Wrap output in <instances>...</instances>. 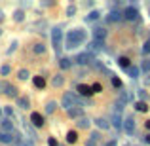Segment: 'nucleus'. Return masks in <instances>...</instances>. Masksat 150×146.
Listing matches in <instances>:
<instances>
[{
    "mask_svg": "<svg viewBox=\"0 0 150 146\" xmlns=\"http://www.w3.org/2000/svg\"><path fill=\"white\" fill-rule=\"evenodd\" d=\"M65 38H67V46L65 48L67 49H74V48H78L80 44L86 42V32L82 29H74V30H70Z\"/></svg>",
    "mask_w": 150,
    "mask_h": 146,
    "instance_id": "nucleus-1",
    "label": "nucleus"
},
{
    "mask_svg": "<svg viewBox=\"0 0 150 146\" xmlns=\"http://www.w3.org/2000/svg\"><path fill=\"white\" fill-rule=\"evenodd\" d=\"M61 42H63V30L61 29H53L51 30V44H53L55 51L61 49Z\"/></svg>",
    "mask_w": 150,
    "mask_h": 146,
    "instance_id": "nucleus-2",
    "label": "nucleus"
},
{
    "mask_svg": "<svg viewBox=\"0 0 150 146\" xmlns=\"http://www.w3.org/2000/svg\"><path fill=\"white\" fill-rule=\"evenodd\" d=\"M74 102H76V97H74L72 93H65V95H63V101H61V104H63V108H65L67 112H69V110L74 106Z\"/></svg>",
    "mask_w": 150,
    "mask_h": 146,
    "instance_id": "nucleus-3",
    "label": "nucleus"
},
{
    "mask_svg": "<svg viewBox=\"0 0 150 146\" xmlns=\"http://www.w3.org/2000/svg\"><path fill=\"white\" fill-rule=\"evenodd\" d=\"M124 19H127V21H135V19H139V10H137L135 6H127L124 11Z\"/></svg>",
    "mask_w": 150,
    "mask_h": 146,
    "instance_id": "nucleus-4",
    "label": "nucleus"
},
{
    "mask_svg": "<svg viewBox=\"0 0 150 146\" xmlns=\"http://www.w3.org/2000/svg\"><path fill=\"white\" fill-rule=\"evenodd\" d=\"M74 61H76L78 65H88V63L93 61V53H91V51H84V53L76 55V59H74Z\"/></svg>",
    "mask_w": 150,
    "mask_h": 146,
    "instance_id": "nucleus-5",
    "label": "nucleus"
},
{
    "mask_svg": "<svg viewBox=\"0 0 150 146\" xmlns=\"http://www.w3.org/2000/svg\"><path fill=\"white\" fill-rule=\"evenodd\" d=\"M105 38H106V29H103V27H95V29H93V40L103 44Z\"/></svg>",
    "mask_w": 150,
    "mask_h": 146,
    "instance_id": "nucleus-6",
    "label": "nucleus"
},
{
    "mask_svg": "<svg viewBox=\"0 0 150 146\" xmlns=\"http://www.w3.org/2000/svg\"><path fill=\"white\" fill-rule=\"evenodd\" d=\"M124 129H125L127 135H133V131H135V120H133V116H129V118L124 120Z\"/></svg>",
    "mask_w": 150,
    "mask_h": 146,
    "instance_id": "nucleus-7",
    "label": "nucleus"
},
{
    "mask_svg": "<svg viewBox=\"0 0 150 146\" xmlns=\"http://www.w3.org/2000/svg\"><path fill=\"white\" fill-rule=\"evenodd\" d=\"M2 89H4L2 93H6L8 97H17V89H15L11 84H2Z\"/></svg>",
    "mask_w": 150,
    "mask_h": 146,
    "instance_id": "nucleus-8",
    "label": "nucleus"
},
{
    "mask_svg": "<svg viewBox=\"0 0 150 146\" xmlns=\"http://www.w3.org/2000/svg\"><path fill=\"white\" fill-rule=\"evenodd\" d=\"M122 17H124V13H120V11H110V13L106 15V21L108 23H116V21H120Z\"/></svg>",
    "mask_w": 150,
    "mask_h": 146,
    "instance_id": "nucleus-9",
    "label": "nucleus"
},
{
    "mask_svg": "<svg viewBox=\"0 0 150 146\" xmlns=\"http://www.w3.org/2000/svg\"><path fill=\"white\" fill-rule=\"evenodd\" d=\"M30 121H33V123L36 125V127H42V125H44V118H42L38 112H34L33 116H30Z\"/></svg>",
    "mask_w": 150,
    "mask_h": 146,
    "instance_id": "nucleus-10",
    "label": "nucleus"
},
{
    "mask_svg": "<svg viewBox=\"0 0 150 146\" xmlns=\"http://www.w3.org/2000/svg\"><path fill=\"white\" fill-rule=\"evenodd\" d=\"M0 127H2V133H11L13 123H11V120H4V121H0Z\"/></svg>",
    "mask_w": 150,
    "mask_h": 146,
    "instance_id": "nucleus-11",
    "label": "nucleus"
},
{
    "mask_svg": "<svg viewBox=\"0 0 150 146\" xmlns=\"http://www.w3.org/2000/svg\"><path fill=\"white\" fill-rule=\"evenodd\" d=\"M112 125H114L116 129H122V127H124V121H122V116H120L118 112L112 116Z\"/></svg>",
    "mask_w": 150,
    "mask_h": 146,
    "instance_id": "nucleus-12",
    "label": "nucleus"
},
{
    "mask_svg": "<svg viewBox=\"0 0 150 146\" xmlns=\"http://www.w3.org/2000/svg\"><path fill=\"white\" fill-rule=\"evenodd\" d=\"M82 114H84V112H82V108H78V106H72V108L69 110V116L70 118H78V120H80Z\"/></svg>",
    "mask_w": 150,
    "mask_h": 146,
    "instance_id": "nucleus-13",
    "label": "nucleus"
},
{
    "mask_svg": "<svg viewBox=\"0 0 150 146\" xmlns=\"http://www.w3.org/2000/svg\"><path fill=\"white\" fill-rule=\"evenodd\" d=\"M78 93H80V95H84V97H88V95H91V87H89V85H78Z\"/></svg>",
    "mask_w": 150,
    "mask_h": 146,
    "instance_id": "nucleus-14",
    "label": "nucleus"
},
{
    "mask_svg": "<svg viewBox=\"0 0 150 146\" xmlns=\"http://www.w3.org/2000/svg\"><path fill=\"white\" fill-rule=\"evenodd\" d=\"M99 17H101V13H99L97 10H93V11H89V13H88V17H86V21H88V23H93V21H97Z\"/></svg>",
    "mask_w": 150,
    "mask_h": 146,
    "instance_id": "nucleus-15",
    "label": "nucleus"
},
{
    "mask_svg": "<svg viewBox=\"0 0 150 146\" xmlns=\"http://www.w3.org/2000/svg\"><path fill=\"white\" fill-rule=\"evenodd\" d=\"M11 140H13L11 133H0V142H4V144H10Z\"/></svg>",
    "mask_w": 150,
    "mask_h": 146,
    "instance_id": "nucleus-16",
    "label": "nucleus"
},
{
    "mask_svg": "<svg viewBox=\"0 0 150 146\" xmlns=\"http://www.w3.org/2000/svg\"><path fill=\"white\" fill-rule=\"evenodd\" d=\"M95 123H97V127H99V129H108V127H110V123L105 120V118H99V120H95Z\"/></svg>",
    "mask_w": 150,
    "mask_h": 146,
    "instance_id": "nucleus-17",
    "label": "nucleus"
},
{
    "mask_svg": "<svg viewBox=\"0 0 150 146\" xmlns=\"http://www.w3.org/2000/svg\"><path fill=\"white\" fill-rule=\"evenodd\" d=\"M59 66H61L63 70H67V68H70L72 66V63H70V59H67V57H63L61 61H59Z\"/></svg>",
    "mask_w": 150,
    "mask_h": 146,
    "instance_id": "nucleus-18",
    "label": "nucleus"
},
{
    "mask_svg": "<svg viewBox=\"0 0 150 146\" xmlns=\"http://www.w3.org/2000/svg\"><path fill=\"white\" fill-rule=\"evenodd\" d=\"M29 99L27 97H17V106H21V108H29Z\"/></svg>",
    "mask_w": 150,
    "mask_h": 146,
    "instance_id": "nucleus-19",
    "label": "nucleus"
},
{
    "mask_svg": "<svg viewBox=\"0 0 150 146\" xmlns=\"http://www.w3.org/2000/svg\"><path fill=\"white\" fill-rule=\"evenodd\" d=\"M135 108L139 110V112H146V110H148V104H146L144 101H139V102L135 104Z\"/></svg>",
    "mask_w": 150,
    "mask_h": 146,
    "instance_id": "nucleus-20",
    "label": "nucleus"
},
{
    "mask_svg": "<svg viewBox=\"0 0 150 146\" xmlns=\"http://www.w3.org/2000/svg\"><path fill=\"white\" fill-rule=\"evenodd\" d=\"M33 51H34V53H38V55H40V53H44V51H46V46H44V44H34Z\"/></svg>",
    "mask_w": 150,
    "mask_h": 146,
    "instance_id": "nucleus-21",
    "label": "nucleus"
},
{
    "mask_svg": "<svg viewBox=\"0 0 150 146\" xmlns=\"http://www.w3.org/2000/svg\"><path fill=\"white\" fill-rule=\"evenodd\" d=\"M67 140H69V142H76V140H78V135L74 131H69V133H67Z\"/></svg>",
    "mask_w": 150,
    "mask_h": 146,
    "instance_id": "nucleus-22",
    "label": "nucleus"
},
{
    "mask_svg": "<svg viewBox=\"0 0 150 146\" xmlns=\"http://www.w3.org/2000/svg\"><path fill=\"white\" fill-rule=\"evenodd\" d=\"M101 48H103V44H101V42H95V40H93L91 44H89V49H91V51H99Z\"/></svg>",
    "mask_w": 150,
    "mask_h": 146,
    "instance_id": "nucleus-23",
    "label": "nucleus"
},
{
    "mask_svg": "<svg viewBox=\"0 0 150 146\" xmlns=\"http://www.w3.org/2000/svg\"><path fill=\"white\" fill-rule=\"evenodd\" d=\"M127 72H129V76H131V78H137V76H139V68H137V66H129Z\"/></svg>",
    "mask_w": 150,
    "mask_h": 146,
    "instance_id": "nucleus-24",
    "label": "nucleus"
},
{
    "mask_svg": "<svg viewBox=\"0 0 150 146\" xmlns=\"http://www.w3.org/2000/svg\"><path fill=\"white\" fill-rule=\"evenodd\" d=\"M34 85H36V87H44V85H46V82H44V78H40V76H36V78H34Z\"/></svg>",
    "mask_w": 150,
    "mask_h": 146,
    "instance_id": "nucleus-25",
    "label": "nucleus"
},
{
    "mask_svg": "<svg viewBox=\"0 0 150 146\" xmlns=\"http://www.w3.org/2000/svg\"><path fill=\"white\" fill-rule=\"evenodd\" d=\"M118 65L124 66V68H127V66H129V59L127 57H120V59H118Z\"/></svg>",
    "mask_w": 150,
    "mask_h": 146,
    "instance_id": "nucleus-26",
    "label": "nucleus"
},
{
    "mask_svg": "<svg viewBox=\"0 0 150 146\" xmlns=\"http://www.w3.org/2000/svg\"><path fill=\"white\" fill-rule=\"evenodd\" d=\"M88 125H89L88 118H80V120H78V127H88Z\"/></svg>",
    "mask_w": 150,
    "mask_h": 146,
    "instance_id": "nucleus-27",
    "label": "nucleus"
},
{
    "mask_svg": "<svg viewBox=\"0 0 150 146\" xmlns=\"http://www.w3.org/2000/svg\"><path fill=\"white\" fill-rule=\"evenodd\" d=\"M55 106H57V104H55L53 101H51V102H48V104H46V112H48V114H51V112L55 110Z\"/></svg>",
    "mask_w": 150,
    "mask_h": 146,
    "instance_id": "nucleus-28",
    "label": "nucleus"
},
{
    "mask_svg": "<svg viewBox=\"0 0 150 146\" xmlns=\"http://www.w3.org/2000/svg\"><path fill=\"white\" fill-rule=\"evenodd\" d=\"M143 53H144V55H148V53H150V38H148L146 42H144V46H143Z\"/></svg>",
    "mask_w": 150,
    "mask_h": 146,
    "instance_id": "nucleus-29",
    "label": "nucleus"
},
{
    "mask_svg": "<svg viewBox=\"0 0 150 146\" xmlns=\"http://www.w3.org/2000/svg\"><path fill=\"white\" fill-rule=\"evenodd\" d=\"M27 78H29V70H19V80H27Z\"/></svg>",
    "mask_w": 150,
    "mask_h": 146,
    "instance_id": "nucleus-30",
    "label": "nucleus"
},
{
    "mask_svg": "<svg viewBox=\"0 0 150 146\" xmlns=\"http://www.w3.org/2000/svg\"><path fill=\"white\" fill-rule=\"evenodd\" d=\"M53 85H55V87L63 85V76H55V78H53Z\"/></svg>",
    "mask_w": 150,
    "mask_h": 146,
    "instance_id": "nucleus-31",
    "label": "nucleus"
},
{
    "mask_svg": "<svg viewBox=\"0 0 150 146\" xmlns=\"http://www.w3.org/2000/svg\"><path fill=\"white\" fill-rule=\"evenodd\" d=\"M23 15H25V13L19 10V11H15V13H13V19H15V21H23Z\"/></svg>",
    "mask_w": 150,
    "mask_h": 146,
    "instance_id": "nucleus-32",
    "label": "nucleus"
},
{
    "mask_svg": "<svg viewBox=\"0 0 150 146\" xmlns=\"http://www.w3.org/2000/svg\"><path fill=\"white\" fill-rule=\"evenodd\" d=\"M101 89H103V85H101V84H93V85H91V91H93V93H99Z\"/></svg>",
    "mask_w": 150,
    "mask_h": 146,
    "instance_id": "nucleus-33",
    "label": "nucleus"
},
{
    "mask_svg": "<svg viewBox=\"0 0 150 146\" xmlns=\"http://www.w3.org/2000/svg\"><path fill=\"white\" fill-rule=\"evenodd\" d=\"M0 74H2V76H6V74H10V66H8V65H4L2 68H0Z\"/></svg>",
    "mask_w": 150,
    "mask_h": 146,
    "instance_id": "nucleus-34",
    "label": "nucleus"
},
{
    "mask_svg": "<svg viewBox=\"0 0 150 146\" xmlns=\"http://www.w3.org/2000/svg\"><path fill=\"white\" fill-rule=\"evenodd\" d=\"M74 11H76V8H74V6H69V8H67V15H70V17L74 15Z\"/></svg>",
    "mask_w": 150,
    "mask_h": 146,
    "instance_id": "nucleus-35",
    "label": "nucleus"
},
{
    "mask_svg": "<svg viewBox=\"0 0 150 146\" xmlns=\"http://www.w3.org/2000/svg\"><path fill=\"white\" fill-rule=\"evenodd\" d=\"M112 85L114 87H122V82L118 80V78H112Z\"/></svg>",
    "mask_w": 150,
    "mask_h": 146,
    "instance_id": "nucleus-36",
    "label": "nucleus"
},
{
    "mask_svg": "<svg viewBox=\"0 0 150 146\" xmlns=\"http://www.w3.org/2000/svg\"><path fill=\"white\" fill-rule=\"evenodd\" d=\"M86 146H97V139H93V137H91V139L88 140V144H86Z\"/></svg>",
    "mask_w": 150,
    "mask_h": 146,
    "instance_id": "nucleus-37",
    "label": "nucleus"
},
{
    "mask_svg": "<svg viewBox=\"0 0 150 146\" xmlns=\"http://www.w3.org/2000/svg\"><path fill=\"white\" fill-rule=\"evenodd\" d=\"M143 68H144V70H146V72H150V59H148V61H144V65H143Z\"/></svg>",
    "mask_w": 150,
    "mask_h": 146,
    "instance_id": "nucleus-38",
    "label": "nucleus"
},
{
    "mask_svg": "<svg viewBox=\"0 0 150 146\" xmlns=\"http://www.w3.org/2000/svg\"><path fill=\"white\" fill-rule=\"evenodd\" d=\"M48 144H50V146H57V140H55V139H50Z\"/></svg>",
    "mask_w": 150,
    "mask_h": 146,
    "instance_id": "nucleus-39",
    "label": "nucleus"
},
{
    "mask_svg": "<svg viewBox=\"0 0 150 146\" xmlns=\"http://www.w3.org/2000/svg\"><path fill=\"white\" fill-rule=\"evenodd\" d=\"M144 142H146V144H150V135H146V137H144Z\"/></svg>",
    "mask_w": 150,
    "mask_h": 146,
    "instance_id": "nucleus-40",
    "label": "nucleus"
},
{
    "mask_svg": "<svg viewBox=\"0 0 150 146\" xmlns=\"http://www.w3.org/2000/svg\"><path fill=\"white\" fill-rule=\"evenodd\" d=\"M106 146H116V142H114V140H112V142H108Z\"/></svg>",
    "mask_w": 150,
    "mask_h": 146,
    "instance_id": "nucleus-41",
    "label": "nucleus"
},
{
    "mask_svg": "<svg viewBox=\"0 0 150 146\" xmlns=\"http://www.w3.org/2000/svg\"><path fill=\"white\" fill-rule=\"evenodd\" d=\"M146 129H150V120H148V121H146Z\"/></svg>",
    "mask_w": 150,
    "mask_h": 146,
    "instance_id": "nucleus-42",
    "label": "nucleus"
},
{
    "mask_svg": "<svg viewBox=\"0 0 150 146\" xmlns=\"http://www.w3.org/2000/svg\"><path fill=\"white\" fill-rule=\"evenodd\" d=\"M0 116H2V110H0Z\"/></svg>",
    "mask_w": 150,
    "mask_h": 146,
    "instance_id": "nucleus-43",
    "label": "nucleus"
}]
</instances>
